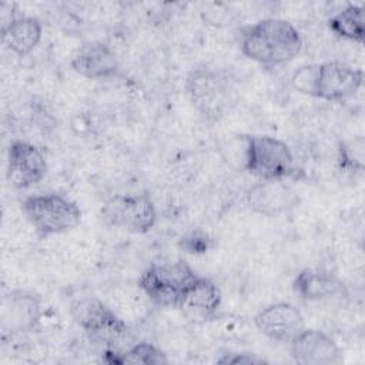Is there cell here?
<instances>
[{"mask_svg":"<svg viewBox=\"0 0 365 365\" xmlns=\"http://www.w3.org/2000/svg\"><path fill=\"white\" fill-rule=\"evenodd\" d=\"M241 53L259 64L278 66L294 60L302 50L299 31L287 20L262 19L241 29Z\"/></svg>","mask_w":365,"mask_h":365,"instance_id":"obj_1","label":"cell"},{"mask_svg":"<svg viewBox=\"0 0 365 365\" xmlns=\"http://www.w3.org/2000/svg\"><path fill=\"white\" fill-rule=\"evenodd\" d=\"M21 211L40 237L66 234L81 222L78 205L56 192L26 197L21 201Z\"/></svg>","mask_w":365,"mask_h":365,"instance_id":"obj_2","label":"cell"},{"mask_svg":"<svg viewBox=\"0 0 365 365\" xmlns=\"http://www.w3.org/2000/svg\"><path fill=\"white\" fill-rule=\"evenodd\" d=\"M244 167L261 181H285L295 178L298 173L291 148L271 135L245 137Z\"/></svg>","mask_w":365,"mask_h":365,"instance_id":"obj_3","label":"cell"},{"mask_svg":"<svg viewBox=\"0 0 365 365\" xmlns=\"http://www.w3.org/2000/svg\"><path fill=\"white\" fill-rule=\"evenodd\" d=\"M185 90L197 111L211 120L222 117L235 101L230 76L208 67L192 68L187 76Z\"/></svg>","mask_w":365,"mask_h":365,"instance_id":"obj_4","label":"cell"},{"mask_svg":"<svg viewBox=\"0 0 365 365\" xmlns=\"http://www.w3.org/2000/svg\"><path fill=\"white\" fill-rule=\"evenodd\" d=\"M195 271L182 259L153 264L138 278V287L158 307L178 308L187 287L197 278Z\"/></svg>","mask_w":365,"mask_h":365,"instance_id":"obj_5","label":"cell"},{"mask_svg":"<svg viewBox=\"0 0 365 365\" xmlns=\"http://www.w3.org/2000/svg\"><path fill=\"white\" fill-rule=\"evenodd\" d=\"M101 220L131 234H145L157 224V210L150 194H117L101 207Z\"/></svg>","mask_w":365,"mask_h":365,"instance_id":"obj_6","label":"cell"},{"mask_svg":"<svg viewBox=\"0 0 365 365\" xmlns=\"http://www.w3.org/2000/svg\"><path fill=\"white\" fill-rule=\"evenodd\" d=\"M70 312L74 322L94 342L114 345L128 332L125 322L98 298L77 299L71 304Z\"/></svg>","mask_w":365,"mask_h":365,"instance_id":"obj_7","label":"cell"},{"mask_svg":"<svg viewBox=\"0 0 365 365\" xmlns=\"http://www.w3.org/2000/svg\"><path fill=\"white\" fill-rule=\"evenodd\" d=\"M364 83V71L344 61H327L318 64L314 97L342 103L354 97Z\"/></svg>","mask_w":365,"mask_h":365,"instance_id":"obj_8","label":"cell"},{"mask_svg":"<svg viewBox=\"0 0 365 365\" xmlns=\"http://www.w3.org/2000/svg\"><path fill=\"white\" fill-rule=\"evenodd\" d=\"M254 325L265 338L288 345L307 328L302 312L289 302H275L262 308L255 314Z\"/></svg>","mask_w":365,"mask_h":365,"instance_id":"obj_9","label":"cell"},{"mask_svg":"<svg viewBox=\"0 0 365 365\" xmlns=\"http://www.w3.org/2000/svg\"><path fill=\"white\" fill-rule=\"evenodd\" d=\"M47 173L41 150L23 140H16L7 151V181L13 188L26 190L40 182Z\"/></svg>","mask_w":365,"mask_h":365,"instance_id":"obj_10","label":"cell"},{"mask_svg":"<svg viewBox=\"0 0 365 365\" xmlns=\"http://www.w3.org/2000/svg\"><path fill=\"white\" fill-rule=\"evenodd\" d=\"M299 202L298 192L285 181H259L247 191L248 207L261 215L277 217L294 210Z\"/></svg>","mask_w":365,"mask_h":365,"instance_id":"obj_11","label":"cell"},{"mask_svg":"<svg viewBox=\"0 0 365 365\" xmlns=\"http://www.w3.org/2000/svg\"><path fill=\"white\" fill-rule=\"evenodd\" d=\"M291 356L301 365H335L342 362L336 342L322 331L305 328L291 344Z\"/></svg>","mask_w":365,"mask_h":365,"instance_id":"obj_12","label":"cell"},{"mask_svg":"<svg viewBox=\"0 0 365 365\" xmlns=\"http://www.w3.org/2000/svg\"><path fill=\"white\" fill-rule=\"evenodd\" d=\"M71 68L88 80H107L120 71L115 53L106 43H88L81 46L71 57Z\"/></svg>","mask_w":365,"mask_h":365,"instance_id":"obj_13","label":"cell"},{"mask_svg":"<svg viewBox=\"0 0 365 365\" xmlns=\"http://www.w3.org/2000/svg\"><path fill=\"white\" fill-rule=\"evenodd\" d=\"M292 289L305 301H321L342 295L345 292V285L328 271L305 268L295 275Z\"/></svg>","mask_w":365,"mask_h":365,"instance_id":"obj_14","label":"cell"},{"mask_svg":"<svg viewBox=\"0 0 365 365\" xmlns=\"http://www.w3.org/2000/svg\"><path fill=\"white\" fill-rule=\"evenodd\" d=\"M43 36V24L37 17L21 16L11 19L1 29L3 44L16 56L26 57L34 51Z\"/></svg>","mask_w":365,"mask_h":365,"instance_id":"obj_15","label":"cell"},{"mask_svg":"<svg viewBox=\"0 0 365 365\" xmlns=\"http://www.w3.org/2000/svg\"><path fill=\"white\" fill-rule=\"evenodd\" d=\"M221 291L211 279L197 277L184 291L178 308L190 315L212 317L221 305Z\"/></svg>","mask_w":365,"mask_h":365,"instance_id":"obj_16","label":"cell"},{"mask_svg":"<svg viewBox=\"0 0 365 365\" xmlns=\"http://www.w3.org/2000/svg\"><path fill=\"white\" fill-rule=\"evenodd\" d=\"M328 27L335 36L362 44L365 40V7L362 4H346L328 19Z\"/></svg>","mask_w":365,"mask_h":365,"instance_id":"obj_17","label":"cell"},{"mask_svg":"<svg viewBox=\"0 0 365 365\" xmlns=\"http://www.w3.org/2000/svg\"><path fill=\"white\" fill-rule=\"evenodd\" d=\"M11 328L17 331H31L40 321V302L34 295H11Z\"/></svg>","mask_w":365,"mask_h":365,"instance_id":"obj_18","label":"cell"},{"mask_svg":"<svg viewBox=\"0 0 365 365\" xmlns=\"http://www.w3.org/2000/svg\"><path fill=\"white\" fill-rule=\"evenodd\" d=\"M338 167L344 173H362L365 167V140L362 135L341 141L338 145Z\"/></svg>","mask_w":365,"mask_h":365,"instance_id":"obj_19","label":"cell"},{"mask_svg":"<svg viewBox=\"0 0 365 365\" xmlns=\"http://www.w3.org/2000/svg\"><path fill=\"white\" fill-rule=\"evenodd\" d=\"M168 358L163 349L150 342H138L124 354H120V364L158 365L167 364Z\"/></svg>","mask_w":365,"mask_h":365,"instance_id":"obj_20","label":"cell"},{"mask_svg":"<svg viewBox=\"0 0 365 365\" xmlns=\"http://www.w3.org/2000/svg\"><path fill=\"white\" fill-rule=\"evenodd\" d=\"M317 70L318 64H307L295 70L291 76V86L294 87V90H297L301 94L314 97Z\"/></svg>","mask_w":365,"mask_h":365,"instance_id":"obj_21","label":"cell"},{"mask_svg":"<svg viewBox=\"0 0 365 365\" xmlns=\"http://www.w3.org/2000/svg\"><path fill=\"white\" fill-rule=\"evenodd\" d=\"M217 362H220V364H264L267 361L254 354L227 352V354H224V356L218 358Z\"/></svg>","mask_w":365,"mask_h":365,"instance_id":"obj_22","label":"cell"},{"mask_svg":"<svg viewBox=\"0 0 365 365\" xmlns=\"http://www.w3.org/2000/svg\"><path fill=\"white\" fill-rule=\"evenodd\" d=\"M181 247L187 250V252L191 254H201L205 252L208 248V240L202 235L198 237L197 234H191L190 237H184L181 238Z\"/></svg>","mask_w":365,"mask_h":365,"instance_id":"obj_23","label":"cell"}]
</instances>
